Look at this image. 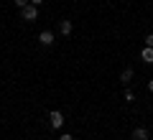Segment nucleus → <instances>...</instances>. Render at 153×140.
<instances>
[{"instance_id":"1","label":"nucleus","mask_w":153,"mask_h":140,"mask_svg":"<svg viewBox=\"0 0 153 140\" xmlns=\"http://www.w3.org/2000/svg\"><path fill=\"white\" fill-rule=\"evenodd\" d=\"M21 18H23V21H26V23H33V21H36V18H38V8L28 3L26 8H21Z\"/></svg>"},{"instance_id":"2","label":"nucleus","mask_w":153,"mask_h":140,"mask_svg":"<svg viewBox=\"0 0 153 140\" xmlns=\"http://www.w3.org/2000/svg\"><path fill=\"white\" fill-rule=\"evenodd\" d=\"M49 125H51V127H54V130H59L61 125H64V115H61L59 110H54V112L49 115Z\"/></svg>"},{"instance_id":"3","label":"nucleus","mask_w":153,"mask_h":140,"mask_svg":"<svg viewBox=\"0 0 153 140\" xmlns=\"http://www.w3.org/2000/svg\"><path fill=\"white\" fill-rule=\"evenodd\" d=\"M38 41H41V46H51V43H54V33L51 31H41L38 33Z\"/></svg>"},{"instance_id":"4","label":"nucleus","mask_w":153,"mask_h":140,"mask_svg":"<svg viewBox=\"0 0 153 140\" xmlns=\"http://www.w3.org/2000/svg\"><path fill=\"white\" fill-rule=\"evenodd\" d=\"M140 59L146 61V64H153V46H146V49L140 51Z\"/></svg>"},{"instance_id":"5","label":"nucleus","mask_w":153,"mask_h":140,"mask_svg":"<svg viewBox=\"0 0 153 140\" xmlns=\"http://www.w3.org/2000/svg\"><path fill=\"white\" fill-rule=\"evenodd\" d=\"M133 140H148V130L146 127H135L133 130Z\"/></svg>"},{"instance_id":"6","label":"nucleus","mask_w":153,"mask_h":140,"mask_svg":"<svg viewBox=\"0 0 153 140\" xmlns=\"http://www.w3.org/2000/svg\"><path fill=\"white\" fill-rule=\"evenodd\" d=\"M71 28H74V26H71V21H61L59 23V33H64V36H69Z\"/></svg>"},{"instance_id":"7","label":"nucleus","mask_w":153,"mask_h":140,"mask_svg":"<svg viewBox=\"0 0 153 140\" xmlns=\"http://www.w3.org/2000/svg\"><path fill=\"white\" fill-rule=\"evenodd\" d=\"M130 79H133V69H125V71L120 74V81H123V84H128Z\"/></svg>"},{"instance_id":"8","label":"nucleus","mask_w":153,"mask_h":140,"mask_svg":"<svg viewBox=\"0 0 153 140\" xmlns=\"http://www.w3.org/2000/svg\"><path fill=\"white\" fill-rule=\"evenodd\" d=\"M123 97H125V102H133V99H135V94H133L130 89H125V94H123Z\"/></svg>"},{"instance_id":"9","label":"nucleus","mask_w":153,"mask_h":140,"mask_svg":"<svg viewBox=\"0 0 153 140\" xmlns=\"http://www.w3.org/2000/svg\"><path fill=\"white\" fill-rule=\"evenodd\" d=\"M13 3H16V5H18V8H26V5H28V3H31V0H13Z\"/></svg>"},{"instance_id":"10","label":"nucleus","mask_w":153,"mask_h":140,"mask_svg":"<svg viewBox=\"0 0 153 140\" xmlns=\"http://www.w3.org/2000/svg\"><path fill=\"white\" fill-rule=\"evenodd\" d=\"M146 46H153V33H148V36H146Z\"/></svg>"},{"instance_id":"11","label":"nucleus","mask_w":153,"mask_h":140,"mask_svg":"<svg viewBox=\"0 0 153 140\" xmlns=\"http://www.w3.org/2000/svg\"><path fill=\"white\" fill-rule=\"evenodd\" d=\"M59 140H71V135H69V133H66V135H61V138H59Z\"/></svg>"},{"instance_id":"12","label":"nucleus","mask_w":153,"mask_h":140,"mask_svg":"<svg viewBox=\"0 0 153 140\" xmlns=\"http://www.w3.org/2000/svg\"><path fill=\"white\" fill-rule=\"evenodd\" d=\"M41 3H44V0H31V5H41Z\"/></svg>"},{"instance_id":"13","label":"nucleus","mask_w":153,"mask_h":140,"mask_svg":"<svg viewBox=\"0 0 153 140\" xmlns=\"http://www.w3.org/2000/svg\"><path fill=\"white\" fill-rule=\"evenodd\" d=\"M148 89H151V92H153V79H151V81H148Z\"/></svg>"}]
</instances>
